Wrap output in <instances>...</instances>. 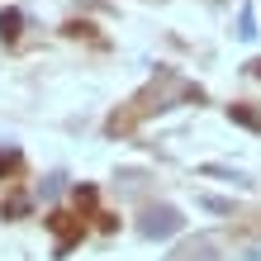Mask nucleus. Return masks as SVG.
I'll list each match as a JSON object with an SVG mask.
<instances>
[{
  "label": "nucleus",
  "instance_id": "nucleus-1",
  "mask_svg": "<svg viewBox=\"0 0 261 261\" xmlns=\"http://www.w3.org/2000/svg\"><path fill=\"white\" fill-rule=\"evenodd\" d=\"M180 228V214L176 209H152L147 219H143V233L147 238H166V233H176Z\"/></svg>",
  "mask_w": 261,
  "mask_h": 261
}]
</instances>
